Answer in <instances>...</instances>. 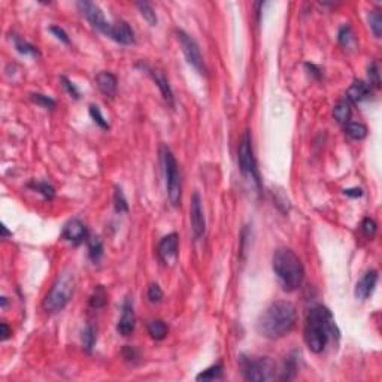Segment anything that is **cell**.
Here are the masks:
<instances>
[{"label": "cell", "mask_w": 382, "mask_h": 382, "mask_svg": "<svg viewBox=\"0 0 382 382\" xmlns=\"http://www.w3.org/2000/svg\"><path fill=\"white\" fill-rule=\"evenodd\" d=\"M88 249H90V258H91L94 263H97V261L100 260L102 254H103L102 241H100L99 238H96V236L90 238V241H88Z\"/></svg>", "instance_id": "cell-26"}, {"label": "cell", "mask_w": 382, "mask_h": 382, "mask_svg": "<svg viewBox=\"0 0 382 382\" xmlns=\"http://www.w3.org/2000/svg\"><path fill=\"white\" fill-rule=\"evenodd\" d=\"M77 6H78L80 12L87 18V21L96 30L102 31L103 34L108 31L110 23H108L105 20V15H103L102 9L96 3H91V2H78Z\"/></svg>", "instance_id": "cell-9"}, {"label": "cell", "mask_w": 382, "mask_h": 382, "mask_svg": "<svg viewBox=\"0 0 382 382\" xmlns=\"http://www.w3.org/2000/svg\"><path fill=\"white\" fill-rule=\"evenodd\" d=\"M162 162H163L164 178H166V188H167V197L169 202L173 206H178L181 203V194H182V185H181V175L178 163L170 152L167 146L162 148Z\"/></svg>", "instance_id": "cell-6"}, {"label": "cell", "mask_w": 382, "mask_h": 382, "mask_svg": "<svg viewBox=\"0 0 382 382\" xmlns=\"http://www.w3.org/2000/svg\"><path fill=\"white\" fill-rule=\"evenodd\" d=\"M30 187L34 188L37 193H41L47 200H51L54 197V188L50 184H47V182H34Z\"/></svg>", "instance_id": "cell-33"}, {"label": "cell", "mask_w": 382, "mask_h": 382, "mask_svg": "<svg viewBox=\"0 0 382 382\" xmlns=\"http://www.w3.org/2000/svg\"><path fill=\"white\" fill-rule=\"evenodd\" d=\"M239 367L246 381L268 382L276 376L275 363L269 357L242 355L239 358Z\"/></svg>", "instance_id": "cell-5"}, {"label": "cell", "mask_w": 382, "mask_h": 382, "mask_svg": "<svg viewBox=\"0 0 382 382\" xmlns=\"http://www.w3.org/2000/svg\"><path fill=\"white\" fill-rule=\"evenodd\" d=\"M73 290H75V276H73V273L63 272L61 275H58V278L55 279L51 290L45 296V300H44L45 311L51 312V314L63 311L72 299Z\"/></svg>", "instance_id": "cell-4"}, {"label": "cell", "mask_w": 382, "mask_h": 382, "mask_svg": "<svg viewBox=\"0 0 382 382\" xmlns=\"http://www.w3.org/2000/svg\"><path fill=\"white\" fill-rule=\"evenodd\" d=\"M90 115H91V118L94 120V123H96L97 126H100L102 129H109V124H108V121L105 120V117L102 115L99 106L90 105Z\"/></svg>", "instance_id": "cell-32"}, {"label": "cell", "mask_w": 382, "mask_h": 382, "mask_svg": "<svg viewBox=\"0 0 382 382\" xmlns=\"http://www.w3.org/2000/svg\"><path fill=\"white\" fill-rule=\"evenodd\" d=\"M176 34H178V41H179V44L182 47V53L185 55L188 64L193 66L200 75H203L206 72V69H205V63H203V58H202V54H200L199 45L196 44V41L191 37L190 34H187L182 30H178Z\"/></svg>", "instance_id": "cell-8"}, {"label": "cell", "mask_w": 382, "mask_h": 382, "mask_svg": "<svg viewBox=\"0 0 382 382\" xmlns=\"http://www.w3.org/2000/svg\"><path fill=\"white\" fill-rule=\"evenodd\" d=\"M61 82H63V87L67 90V93H69L70 96H73L75 99L80 97V91H78V88L73 85V82H70L67 78H64V77H61Z\"/></svg>", "instance_id": "cell-37"}, {"label": "cell", "mask_w": 382, "mask_h": 382, "mask_svg": "<svg viewBox=\"0 0 382 382\" xmlns=\"http://www.w3.org/2000/svg\"><path fill=\"white\" fill-rule=\"evenodd\" d=\"M337 336V327L334 324L333 315L324 306H315L309 311L304 327V342L308 348L320 354L327 347L331 336Z\"/></svg>", "instance_id": "cell-2"}, {"label": "cell", "mask_w": 382, "mask_h": 382, "mask_svg": "<svg viewBox=\"0 0 382 382\" xmlns=\"http://www.w3.org/2000/svg\"><path fill=\"white\" fill-rule=\"evenodd\" d=\"M369 81L373 87L379 88L381 87V78H379V69L376 63H370L369 66Z\"/></svg>", "instance_id": "cell-36"}, {"label": "cell", "mask_w": 382, "mask_h": 382, "mask_svg": "<svg viewBox=\"0 0 382 382\" xmlns=\"http://www.w3.org/2000/svg\"><path fill=\"white\" fill-rule=\"evenodd\" d=\"M343 193L350 197H361L363 196V190L361 188H350V190H343Z\"/></svg>", "instance_id": "cell-40"}, {"label": "cell", "mask_w": 382, "mask_h": 382, "mask_svg": "<svg viewBox=\"0 0 382 382\" xmlns=\"http://www.w3.org/2000/svg\"><path fill=\"white\" fill-rule=\"evenodd\" d=\"M2 232H3V238H6V236L9 235V232L6 230V227H5V225H2Z\"/></svg>", "instance_id": "cell-42"}, {"label": "cell", "mask_w": 382, "mask_h": 382, "mask_svg": "<svg viewBox=\"0 0 382 382\" xmlns=\"http://www.w3.org/2000/svg\"><path fill=\"white\" fill-rule=\"evenodd\" d=\"M148 73L152 77L154 82H156V84H157V87L160 88V91H162V94H163L164 100H166V102H169L170 105H173V93H172V88H170V85H169L167 78L164 77L160 70H154V69H148Z\"/></svg>", "instance_id": "cell-18"}, {"label": "cell", "mask_w": 382, "mask_h": 382, "mask_svg": "<svg viewBox=\"0 0 382 382\" xmlns=\"http://www.w3.org/2000/svg\"><path fill=\"white\" fill-rule=\"evenodd\" d=\"M370 96V88L366 82L354 81L347 90V100L351 103H360Z\"/></svg>", "instance_id": "cell-16"}, {"label": "cell", "mask_w": 382, "mask_h": 382, "mask_svg": "<svg viewBox=\"0 0 382 382\" xmlns=\"http://www.w3.org/2000/svg\"><path fill=\"white\" fill-rule=\"evenodd\" d=\"M135 326H136V317H135L133 306L129 300L124 301L123 314H121V318L117 324V330L121 336H130L135 331Z\"/></svg>", "instance_id": "cell-15"}, {"label": "cell", "mask_w": 382, "mask_h": 382, "mask_svg": "<svg viewBox=\"0 0 382 382\" xmlns=\"http://www.w3.org/2000/svg\"><path fill=\"white\" fill-rule=\"evenodd\" d=\"M109 36L112 41L121 44V45H132L135 44V33L132 27L126 21H118L115 24H110L108 31L105 33Z\"/></svg>", "instance_id": "cell-12"}, {"label": "cell", "mask_w": 382, "mask_h": 382, "mask_svg": "<svg viewBox=\"0 0 382 382\" xmlns=\"http://www.w3.org/2000/svg\"><path fill=\"white\" fill-rule=\"evenodd\" d=\"M361 230L366 238H373L376 235V222L372 218H364L361 222Z\"/></svg>", "instance_id": "cell-34"}, {"label": "cell", "mask_w": 382, "mask_h": 382, "mask_svg": "<svg viewBox=\"0 0 382 382\" xmlns=\"http://www.w3.org/2000/svg\"><path fill=\"white\" fill-rule=\"evenodd\" d=\"M378 282V271L370 269L361 276V279L355 285V299L357 300H366L375 290Z\"/></svg>", "instance_id": "cell-11"}, {"label": "cell", "mask_w": 382, "mask_h": 382, "mask_svg": "<svg viewBox=\"0 0 382 382\" xmlns=\"http://www.w3.org/2000/svg\"><path fill=\"white\" fill-rule=\"evenodd\" d=\"M63 238L67 242H72L75 245L81 244L82 241L87 238V227L81 219L73 218L67 221L63 227Z\"/></svg>", "instance_id": "cell-14"}, {"label": "cell", "mask_w": 382, "mask_h": 382, "mask_svg": "<svg viewBox=\"0 0 382 382\" xmlns=\"http://www.w3.org/2000/svg\"><path fill=\"white\" fill-rule=\"evenodd\" d=\"M238 162H239V169L242 172V175L246 176L249 181H252L255 184L257 188L261 187L260 184V175H258V169L257 163L254 159V152H252V143H251V136L249 133H245V136L242 139L239 149H238Z\"/></svg>", "instance_id": "cell-7"}, {"label": "cell", "mask_w": 382, "mask_h": 382, "mask_svg": "<svg viewBox=\"0 0 382 382\" xmlns=\"http://www.w3.org/2000/svg\"><path fill=\"white\" fill-rule=\"evenodd\" d=\"M159 257L164 264H170L178 257V235L170 233L164 236L159 244Z\"/></svg>", "instance_id": "cell-13"}, {"label": "cell", "mask_w": 382, "mask_h": 382, "mask_svg": "<svg viewBox=\"0 0 382 382\" xmlns=\"http://www.w3.org/2000/svg\"><path fill=\"white\" fill-rule=\"evenodd\" d=\"M113 203H115V209L117 212H127L129 211V205L127 200L124 197V193L121 188H115V194H113Z\"/></svg>", "instance_id": "cell-30"}, {"label": "cell", "mask_w": 382, "mask_h": 382, "mask_svg": "<svg viewBox=\"0 0 382 382\" xmlns=\"http://www.w3.org/2000/svg\"><path fill=\"white\" fill-rule=\"evenodd\" d=\"M148 299L152 303H159V301L163 299V291L160 288L159 284H151L148 287Z\"/></svg>", "instance_id": "cell-35"}, {"label": "cell", "mask_w": 382, "mask_h": 382, "mask_svg": "<svg viewBox=\"0 0 382 382\" xmlns=\"http://www.w3.org/2000/svg\"><path fill=\"white\" fill-rule=\"evenodd\" d=\"M0 328H2V340H6V339L11 336V330H9L6 323H2V324H0Z\"/></svg>", "instance_id": "cell-41"}, {"label": "cell", "mask_w": 382, "mask_h": 382, "mask_svg": "<svg viewBox=\"0 0 382 382\" xmlns=\"http://www.w3.org/2000/svg\"><path fill=\"white\" fill-rule=\"evenodd\" d=\"M345 132L354 140H361L367 136V127L361 123H348L345 127Z\"/></svg>", "instance_id": "cell-22"}, {"label": "cell", "mask_w": 382, "mask_h": 382, "mask_svg": "<svg viewBox=\"0 0 382 382\" xmlns=\"http://www.w3.org/2000/svg\"><path fill=\"white\" fill-rule=\"evenodd\" d=\"M369 24H370V28L373 31V34L376 37H381L382 33V17L379 11H372L369 14Z\"/></svg>", "instance_id": "cell-28"}, {"label": "cell", "mask_w": 382, "mask_h": 382, "mask_svg": "<svg viewBox=\"0 0 382 382\" xmlns=\"http://www.w3.org/2000/svg\"><path fill=\"white\" fill-rule=\"evenodd\" d=\"M14 44H15V48H17V51H18L20 54L33 55V57H37V55H39V51H37V48H36L34 45L28 44L24 39L18 37L17 34H14Z\"/></svg>", "instance_id": "cell-23"}, {"label": "cell", "mask_w": 382, "mask_h": 382, "mask_svg": "<svg viewBox=\"0 0 382 382\" xmlns=\"http://www.w3.org/2000/svg\"><path fill=\"white\" fill-rule=\"evenodd\" d=\"M222 376V364L221 363H217L211 367H208L206 370L200 372L196 379L197 381H215V379H221Z\"/></svg>", "instance_id": "cell-21"}, {"label": "cell", "mask_w": 382, "mask_h": 382, "mask_svg": "<svg viewBox=\"0 0 382 382\" xmlns=\"http://www.w3.org/2000/svg\"><path fill=\"white\" fill-rule=\"evenodd\" d=\"M297 321V311L291 301L278 300L260 315L257 331L268 339H281L287 336Z\"/></svg>", "instance_id": "cell-1"}, {"label": "cell", "mask_w": 382, "mask_h": 382, "mask_svg": "<svg viewBox=\"0 0 382 382\" xmlns=\"http://www.w3.org/2000/svg\"><path fill=\"white\" fill-rule=\"evenodd\" d=\"M106 303H108V296H106L105 288H103L102 285L96 287V290H94V293H93V296H91V299H90V306L94 308V309H100V308H103Z\"/></svg>", "instance_id": "cell-25"}, {"label": "cell", "mask_w": 382, "mask_h": 382, "mask_svg": "<svg viewBox=\"0 0 382 382\" xmlns=\"http://www.w3.org/2000/svg\"><path fill=\"white\" fill-rule=\"evenodd\" d=\"M167 331H169V328L162 320H152L148 324V333L156 340H163L164 337L167 336Z\"/></svg>", "instance_id": "cell-20"}, {"label": "cell", "mask_w": 382, "mask_h": 382, "mask_svg": "<svg viewBox=\"0 0 382 382\" xmlns=\"http://www.w3.org/2000/svg\"><path fill=\"white\" fill-rule=\"evenodd\" d=\"M96 84L99 87V90L105 94V96H109L112 97L115 93H117V85H118V81H117V77L110 72H100L97 77H96Z\"/></svg>", "instance_id": "cell-17"}, {"label": "cell", "mask_w": 382, "mask_h": 382, "mask_svg": "<svg viewBox=\"0 0 382 382\" xmlns=\"http://www.w3.org/2000/svg\"><path fill=\"white\" fill-rule=\"evenodd\" d=\"M136 6L139 8V11H140V15H142L151 26H157V23H159L157 14H156V11L152 9V6H151L149 3H146V2H139V3H136Z\"/></svg>", "instance_id": "cell-24"}, {"label": "cell", "mask_w": 382, "mask_h": 382, "mask_svg": "<svg viewBox=\"0 0 382 382\" xmlns=\"http://www.w3.org/2000/svg\"><path fill=\"white\" fill-rule=\"evenodd\" d=\"M50 31L54 34L58 41H61V42H64V44H69V36H67V33H66L61 27L53 26V27H50Z\"/></svg>", "instance_id": "cell-38"}, {"label": "cell", "mask_w": 382, "mask_h": 382, "mask_svg": "<svg viewBox=\"0 0 382 382\" xmlns=\"http://www.w3.org/2000/svg\"><path fill=\"white\" fill-rule=\"evenodd\" d=\"M272 269L285 291L297 290L303 282L304 269L300 258L288 248H279L272 257Z\"/></svg>", "instance_id": "cell-3"}, {"label": "cell", "mask_w": 382, "mask_h": 382, "mask_svg": "<svg viewBox=\"0 0 382 382\" xmlns=\"http://www.w3.org/2000/svg\"><path fill=\"white\" fill-rule=\"evenodd\" d=\"M94 343H96V331L91 326H88L82 331V347L85 351H91Z\"/></svg>", "instance_id": "cell-29"}, {"label": "cell", "mask_w": 382, "mask_h": 382, "mask_svg": "<svg viewBox=\"0 0 382 382\" xmlns=\"http://www.w3.org/2000/svg\"><path fill=\"white\" fill-rule=\"evenodd\" d=\"M30 99H31L36 105H39V106H42V108H45V109H54L55 108L54 100H53L51 97L45 96V94H39V93H36V94H31V96H30Z\"/></svg>", "instance_id": "cell-31"}, {"label": "cell", "mask_w": 382, "mask_h": 382, "mask_svg": "<svg viewBox=\"0 0 382 382\" xmlns=\"http://www.w3.org/2000/svg\"><path fill=\"white\" fill-rule=\"evenodd\" d=\"M306 66V69L309 70V73H312L315 78H321V70L315 66V64H311V63H306L304 64Z\"/></svg>", "instance_id": "cell-39"}, {"label": "cell", "mask_w": 382, "mask_h": 382, "mask_svg": "<svg viewBox=\"0 0 382 382\" xmlns=\"http://www.w3.org/2000/svg\"><path fill=\"white\" fill-rule=\"evenodd\" d=\"M351 103L345 99V100H339L336 103V106L333 108V117L339 124H348L350 118H351Z\"/></svg>", "instance_id": "cell-19"}, {"label": "cell", "mask_w": 382, "mask_h": 382, "mask_svg": "<svg viewBox=\"0 0 382 382\" xmlns=\"http://www.w3.org/2000/svg\"><path fill=\"white\" fill-rule=\"evenodd\" d=\"M337 39H339L340 45L345 47V48H350V47H353L355 44L354 33H353V30H351L350 26H342L340 27L339 33H337Z\"/></svg>", "instance_id": "cell-27"}, {"label": "cell", "mask_w": 382, "mask_h": 382, "mask_svg": "<svg viewBox=\"0 0 382 382\" xmlns=\"http://www.w3.org/2000/svg\"><path fill=\"white\" fill-rule=\"evenodd\" d=\"M190 221H191V228L194 232L196 238H200L205 233L206 228V219H205V212L202 208V200L200 196L197 193L193 194L191 197V205H190Z\"/></svg>", "instance_id": "cell-10"}]
</instances>
